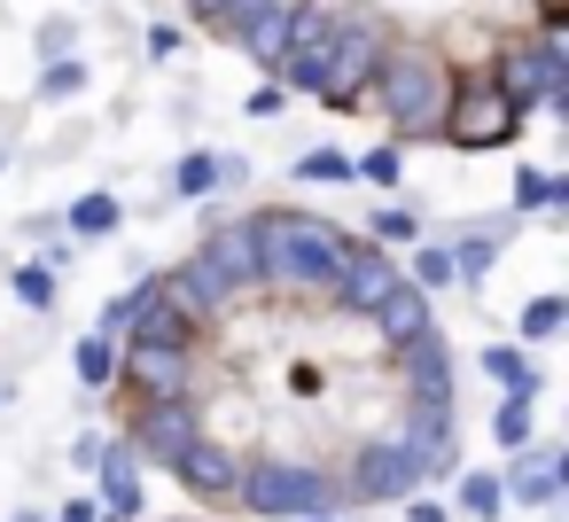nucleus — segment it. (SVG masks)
I'll list each match as a JSON object with an SVG mask.
<instances>
[{"mask_svg": "<svg viewBox=\"0 0 569 522\" xmlns=\"http://www.w3.org/2000/svg\"><path fill=\"white\" fill-rule=\"evenodd\" d=\"M452 87H460V71H452L437 48L406 40V48H382L367 102L382 110V126H390L398 141H437V133H445V110H452Z\"/></svg>", "mask_w": 569, "mask_h": 522, "instance_id": "1", "label": "nucleus"}, {"mask_svg": "<svg viewBox=\"0 0 569 522\" xmlns=\"http://www.w3.org/2000/svg\"><path fill=\"white\" fill-rule=\"evenodd\" d=\"M258 250H266V281L273 289H336V265H343V234L328 219H305V211H258Z\"/></svg>", "mask_w": 569, "mask_h": 522, "instance_id": "2", "label": "nucleus"}, {"mask_svg": "<svg viewBox=\"0 0 569 522\" xmlns=\"http://www.w3.org/2000/svg\"><path fill=\"white\" fill-rule=\"evenodd\" d=\"M234 506L266 514V522H305V514H328V506H351L343 475H320L305 460H242V483H234Z\"/></svg>", "mask_w": 569, "mask_h": 522, "instance_id": "3", "label": "nucleus"}, {"mask_svg": "<svg viewBox=\"0 0 569 522\" xmlns=\"http://www.w3.org/2000/svg\"><path fill=\"white\" fill-rule=\"evenodd\" d=\"M382 48H390L382 17H367V9H336V40H328V63H320L312 94H320L328 110H359V102H367V87H375Z\"/></svg>", "mask_w": 569, "mask_h": 522, "instance_id": "4", "label": "nucleus"}, {"mask_svg": "<svg viewBox=\"0 0 569 522\" xmlns=\"http://www.w3.org/2000/svg\"><path fill=\"white\" fill-rule=\"evenodd\" d=\"M515 133H522V118L507 110V94H499L483 71L452 87V110H445V141H452V149H499V141H515Z\"/></svg>", "mask_w": 569, "mask_h": 522, "instance_id": "5", "label": "nucleus"}, {"mask_svg": "<svg viewBox=\"0 0 569 522\" xmlns=\"http://www.w3.org/2000/svg\"><path fill=\"white\" fill-rule=\"evenodd\" d=\"M203 436V413H196V398H149L141 413H133V460H149V468H180V452Z\"/></svg>", "mask_w": 569, "mask_h": 522, "instance_id": "6", "label": "nucleus"}, {"mask_svg": "<svg viewBox=\"0 0 569 522\" xmlns=\"http://www.w3.org/2000/svg\"><path fill=\"white\" fill-rule=\"evenodd\" d=\"M196 258L211 265V281L227 289V304H234V297H250V289H266V250H258V219H227V227H211V242H203Z\"/></svg>", "mask_w": 569, "mask_h": 522, "instance_id": "7", "label": "nucleus"}, {"mask_svg": "<svg viewBox=\"0 0 569 522\" xmlns=\"http://www.w3.org/2000/svg\"><path fill=\"white\" fill-rule=\"evenodd\" d=\"M398 444H406V460L421 468V483H429V475H452V468H460V452H452V398H406Z\"/></svg>", "mask_w": 569, "mask_h": 522, "instance_id": "8", "label": "nucleus"}, {"mask_svg": "<svg viewBox=\"0 0 569 522\" xmlns=\"http://www.w3.org/2000/svg\"><path fill=\"white\" fill-rule=\"evenodd\" d=\"M328 40H336V9H320V0H289V32H281V79L312 94L320 63H328Z\"/></svg>", "mask_w": 569, "mask_h": 522, "instance_id": "9", "label": "nucleus"}, {"mask_svg": "<svg viewBox=\"0 0 569 522\" xmlns=\"http://www.w3.org/2000/svg\"><path fill=\"white\" fill-rule=\"evenodd\" d=\"M398 281H406V273L390 265V250H375V242H343V265H336V289H328V297H336L343 312H359V320H367Z\"/></svg>", "mask_w": 569, "mask_h": 522, "instance_id": "10", "label": "nucleus"}, {"mask_svg": "<svg viewBox=\"0 0 569 522\" xmlns=\"http://www.w3.org/2000/svg\"><path fill=\"white\" fill-rule=\"evenodd\" d=\"M118 335H133V343H164V351H196V320L157 289V281H141L133 297H126V328Z\"/></svg>", "mask_w": 569, "mask_h": 522, "instance_id": "11", "label": "nucleus"}, {"mask_svg": "<svg viewBox=\"0 0 569 522\" xmlns=\"http://www.w3.org/2000/svg\"><path fill=\"white\" fill-rule=\"evenodd\" d=\"M219 32H227L242 56H258V63L273 71V63H281V32H289V0H227Z\"/></svg>", "mask_w": 569, "mask_h": 522, "instance_id": "12", "label": "nucleus"}, {"mask_svg": "<svg viewBox=\"0 0 569 522\" xmlns=\"http://www.w3.org/2000/svg\"><path fill=\"white\" fill-rule=\"evenodd\" d=\"M188 367L196 351H164V343H118V374L141 398H188Z\"/></svg>", "mask_w": 569, "mask_h": 522, "instance_id": "13", "label": "nucleus"}, {"mask_svg": "<svg viewBox=\"0 0 569 522\" xmlns=\"http://www.w3.org/2000/svg\"><path fill=\"white\" fill-rule=\"evenodd\" d=\"M343 491H351V499H382V506H398V499L421 491V468H413L406 444L390 436V444H367V452H359V475H351Z\"/></svg>", "mask_w": 569, "mask_h": 522, "instance_id": "14", "label": "nucleus"}, {"mask_svg": "<svg viewBox=\"0 0 569 522\" xmlns=\"http://www.w3.org/2000/svg\"><path fill=\"white\" fill-rule=\"evenodd\" d=\"M172 475H180V483H188L196 499L227 506V499H234V483H242V460H234V452H227L219 436H196V444L180 452V468H172Z\"/></svg>", "mask_w": 569, "mask_h": 522, "instance_id": "15", "label": "nucleus"}, {"mask_svg": "<svg viewBox=\"0 0 569 522\" xmlns=\"http://www.w3.org/2000/svg\"><path fill=\"white\" fill-rule=\"evenodd\" d=\"M94 475H102L94 514H102V522H133V514H141V460H133V444H126V436H118V444H102Z\"/></svg>", "mask_w": 569, "mask_h": 522, "instance_id": "16", "label": "nucleus"}, {"mask_svg": "<svg viewBox=\"0 0 569 522\" xmlns=\"http://www.w3.org/2000/svg\"><path fill=\"white\" fill-rule=\"evenodd\" d=\"M561 483H569V468H561V452H553V444L522 452V460H515V475H499V491H507L515 506H553V499H561Z\"/></svg>", "mask_w": 569, "mask_h": 522, "instance_id": "17", "label": "nucleus"}, {"mask_svg": "<svg viewBox=\"0 0 569 522\" xmlns=\"http://www.w3.org/2000/svg\"><path fill=\"white\" fill-rule=\"evenodd\" d=\"M367 320H375V335H382V343L398 351V343H413V335H429V289H413V281H398V289H390V297H382V304H375Z\"/></svg>", "mask_w": 569, "mask_h": 522, "instance_id": "18", "label": "nucleus"}, {"mask_svg": "<svg viewBox=\"0 0 569 522\" xmlns=\"http://www.w3.org/2000/svg\"><path fill=\"white\" fill-rule=\"evenodd\" d=\"M398 367H406V398H452V351L437 335L398 343Z\"/></svg>", "mask_w": 569, "mask_h": 522, "instance_id": "19", "label": "nucleus"}, {"mask_svg": "<svg viewBox=\"0 0 569 522\" xmlns=\"http://www.w3.org/2000/svg\"><path fill=\"white\" fill-rule=\"evenodd\" d=\"M157 289H164V297H172V304H180V312H188L196 328H203V320H211V312L227 304V289L211 281V265H203V258H188V265H172V273H164Z\"/></svg>", "mask_w": 569, "mask_h": 522, "instance_id": "20", "label": "nucleus"}, {"mask_svg": "<svg viewBox=\"0 0 569 522\" xmlns=\"http://www.w3.org/2000/svg\"><path fill=\"white\" fill-rule=\"evenodd\" d=\"M483 374H491L507 398H538V367H530L515 343H483Z\"/></svg>", "mask_w": 569, "mask_h": 522, "instance_id": "21", "label": "nucleus"}, {"mask_svg": "<svg viewBox=\"0 0 569 522\" xmlns=\"http://www.w3.org/2000/svg\"><path fill=\"white\" fill-rule=\"evenodd\" d=\"M63 234H71V242H102V234H118V195H79V203L63 211Z\"/></svg>", "mask_w": 569, "mask_h": 522, "instance_id": "22", "label": "nucleus"}, {"mask_svg": "<svg viewBox=\"0 0 569 522\" xmlns=\"http://www.w3.org/2000/svg\"><path fill=\"white\" fill-rule=\"evenodd\" d=\"M71 367H79V382H87V390H110V382H118V335H102V328H94V335L71 351Z\"/></svg>", "mask_w": 569, "mask_h": 522, "instance_id": "23", "label": "nucleus"}, {"mask_svg": "<svg viewBox=\"0 0 569 522\" xmlns=\"http://www.w3.org/2000/svg\"><path fill=\"white\" fill-rule=\"evenodd\" d=\"M172 188H180V195H211V188H227V157H219V149H196V157H180Z\"/></svg>", "mask_w": 569, "mask_h": 522, "instance_id": "24", "label": "nucleus"}, {"mask_svg": "<svg viewBox=\"0 0 569 522\" xmlns=\"http://www.w3.org/2000/svg\"><path fill=\"white\" fill-rule=\"evenodd\" d=\"M289 172H297L305 188H336V180H351V157H343V149H305Z\"/></svg>", "mask_w": 569, "mask_h": 522, "instance_id": "25", "label": "nucleus"}, {"mask_svg": "<svg viewBox=\"0 0 569 522\" xmlns=\"http://www.w3.org/2000/svg\"><path fill=\"white\" fill-rule=\"evenodd\" d=\"M515 211H569V188L546 172H515Z\"/></svg>", "mask_w": 569, "mask_h": 522, "instance_id": "26", "label": "nucleus"}, {"mask_svg": "<svg viewBox=\"0 0 569 522\" xmlns=\"http://www.w3.org/2000/svg\"><path fill=\"white\" fill-rule=\"evenodd\" d=\"M9 289H17V304H24V312H48V304H56V265H40V258H32V265H17V273H9Z\"/></svg>", "mask_w": 569, "mask_h": 522, "instance_id": "27", "label": "nucleus"}, {"mask_svg": "<svg viewBox=\"0 0 569 522\" xmlns=\"http://www.w3.org/2000/svg\"><path fill=\"white\" fill-rule=\"evenodd\" d=\"M507 506V491H499V475L491 468H476V475H460V514H476V522H491Z\"/></svg>", "mask_w": 569, "mask_h": 522, "instance_id": "28", "label": "nucleus"}, {"mask_svg": "<svg viewBox=\"0 0 569 522\" xmlns=\"http://www.w3.org/2000/svg\"><path fill=\"white\" fill-rule=\"evenodd\" d=\"M398 242H421V211L382 203V211H375V250H398Z\"/></svg>", "mask_w": 569, "mask_h": 522, "instance_id": "29", "label": "nucleus"}, {"mask_svg": "<svg viewBox=\"0 0 569 522\" xmlns=\"http://www.w3.org/2000/svg\"><path fill=\"white\" fill-rule=\"evenodd\" d=\"M561 328H569V304H561V297H530V304H522V335H530V343H553Z\"/></svg>", "mask_w": 569, "mask_h": 522, "instance_id": "30", "label": "nucleus"}, {"mask_svg": "<svg viewBox=\"0 0 569 522\" xmlns=\"http://www.w3.org/2000/svg\"><path fill=\"white\" fill-rule=\"evenodd\" d=\"M71 94H87V63L79 56H63V63L40 71V102H71Z\"/></svg>", "mask_w": 569, "mask_h": 522, "instance_id": "31", "label": "nucleus"}, {"mask_svg": "<svg viewBox=\"0 0 569 522\" xmlns=\"http://www.w3.org/2000/svg\"><path fill=\"white\" fill-rule=\"evenodd\" d=\"M406 281H413V289H445V281H460V273H452V250H445V242H421Z\"/></svg>", "mask_w": 569, "mask_h": 522, "instance_id": "32", "label": "nucleus"}, {"mask_svg": "<svg viewBox=\"0 0 569 522\" xmlns=\"http://www.w3.org/2000/svg\"><path fill=\"white\" fill-rule=\"evenodd\" d=\"M491 436H499V452H522V444H530V398H507V405L491 413Z\"/></svg>", "mask_w": 569, "mask_h": 522, "instance_id": "33", "label": "nucleus"}, {"mask_svg": "<svg viewBox=\"0 0 569 522\" xmlns=\"http://www.w3.org/2000/svg\"><path fill=\"white\" fill-rule=\"evenodd\" d=\"M398 164H406V157H398V149L382 141V149H367V157H351V180H367V188H398Z\"/></svg>", "mask_w": 569, "mask_h": 522, "instance_id": "34", "label": "nucleus"}, {"mask_svg": "<svg viewBox=\"0 0 569 522\" xmlns=\"http://www.w3.org/2000/svg\"><path fill=\"white\" fill-rule=\"evenodd\" d=\"M445 250H452V273H491V258H499L491 234H468V242H445Z\"/></svg>", "mask_w": 569, "mask_h": 522, "instance_id": "35", "label": "nucleus"}, {"mask_svg": "<svg viewBox=\"0 0 569 522\" xmlns=\"http://www.w3.org/2000/svg\"><path fill=\"white\" fill-rule=\"evenodd\" d=\"M281 102H289V87H281V79H266L258 94H242V110H250V118H281Z\"/></svg>", "mask_w": 569, "mask_h": 522, "instance_id": "36", "label": "nucleus"}, {"mask_svg": "<svg viewBox=\"0 0 569 522\" xmlns=\"http://www.w3.org/2000/svg\"><path fill=\"white\" fill-rule=\"evenodd\" d=\"M40 56H48V63H63V56H71V24H63V17H56V24H40Z\"/></svg>", "mask_w": 569, "mask_h": 522, "instance_id": "37", "label": "nucleus"}, {"mask_svg": "<svg viewBox=\"0 0 569 522\" xmlns=\"http://www.w3.org/2000/svg\"><path fill=\"white\" fill-rule=\"evenodd\" d=\"M149 56L172 63V56H180V32H172V24H149Z\"/></svg>", "mask_w": 569, "mask_h": 522, "instance_id": "38", "label": "nucleus"}, {"mask_svg": "<svg viewBox=\"0 0 569 522\" xmlns=\"http://www.w3.org/2000/svg\"><path fill=\"white\" fill-rule=\"evenodd\" d=\"M180 9H188L196 24H219V17H227V0H180Z\"/></svg>", "mask_w": 569, "mask_h": 522, "instance_id": "39", "label": "nucleus"}, {"mask_svg": "<svg viewBox=\"0 0 569 522\" xmlns=\"http://www.w3.org/2000/svg\"><path fill=\"white\" fill-rule=\"evenodd\" d=\"M406 522H445V506L437 499H406Z\"/></svg>", "mask_w": 569, "mask_h": 522, "instance_id": "40", "label": "nucleus"}, {"mask_svg": "<svg viewBox=\"0 0 569 522\" xmlns=\"http://www.w3.org/2000/svg\"><path fill=\"white\" fill-rule=\"evenodd\" d=\"M56 522H102V514H94V499H71V506H63Z\"/></svg>", "mask_w": 569, "mask_h": 522, "instance_id": "41", "label": "nucleus"}, {"mask_svg": "<svg viewBox=\"0 0 569 522\" xmlns=\"http://www.w3.org/2000/svg\"><path fill=\"white\" fill-rule=\"evenodd\" d=\"M17 522H48V514H17Z\"/></svg>", "mask_w": 569, "mask_h": 522, "instance_id": "42", "label": "nucleus"}]
</instances>
